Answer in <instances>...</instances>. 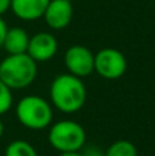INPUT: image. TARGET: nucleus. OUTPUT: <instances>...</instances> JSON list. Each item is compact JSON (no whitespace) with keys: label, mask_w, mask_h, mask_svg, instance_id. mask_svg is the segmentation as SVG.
Instances as JSON below:
<instances>
[{"label":"nucleus","mask_w":155,"mask_h":156,"mask_svg":"<svg viewBox=\"0 0 155 156\" xmlns=\"http://www.w3.org/2000/svg\"><path fill=\"white\" fill-rule=\"evenodd\" d=\"M51 105L63 114L78 112L87 101V86L82 78L70 73L59 74L49 85Z\"/></svg>","instance_id":"f257e3e1"},{"label":"nucleus","mask_w":155,"mask_h":156,"mask_svg":"<svg viewBox=\"0 0 155 156\" xmlns=\"http://www.w3.org/2000/svg\"><path fill=\"white\" fill-rule=\"evenodd\" d=\"M4 156H38L36 148L25 140H14L5 147Z\"/></svg>","instance_id":"f8f14e48"},{"label":"nucleus","mask_w":155,"mask_h":156,"mask_svg":"<svg viewBox=\"0 0 155 156\" xmlns=\"http://www.w3.org/2000/svg\"><path fill=\"white\" fill-rule=\"evenodd\" d=\"M37 77V62L27 54L8 55L0 62V80L13 90L25 89Z\"/></svg>","instance_id":"7ed1b4c3"},{"label":"nucleus","mask_w":155,"mask_h":156,"mask_svg":"<svg viewBox=\"0 0 155 156\" xmlns=\"http://www.w3.org/2000/svg\"><path fill=\"white\" fill-rule=\"evenodd\" d=\"M13 103H14L13 89L0 80V116L7 114L11 110Z\"/></svg>","instance_id":"ddd939ff"},{"label":"nucleus","mask_w":155,"mask_h":156,"mask_svg":"<svg viewBox=\"0 0 155 156\" xmlns=\"http://www.w3.org/2000/svg\"><path fill=\"white\" fill-rule=\"evenodd\" d=\"M63 63L67 73L78 78H85L93 73L95 54L85 45H71L66 49Z\"/></svg>","instance_id":"423d86ee"},{"label":"nucleus","mask_w":155,"mask_h":156,"mask_svg":"<svg viewBox=\"0 0 155 156\" xmlns=\"http://www.w3.org/2000/svg\"><path fill=\"white\" fill-rule=\"evenodd\" d=\"M7 23H5V21L0 16V48L3 47V43H4V37H5V33H7Z\"/></svg>","instance_id":"2eb2a0df"},{"label":"nucleus","mask_w":155,"mask_h":156,"mask_svg":"<svg viewBox=\"0 0 155 156\" xmlns=\"http://www.w3.org/2000/svg\"><path fill=\"white\" fill-rule=\"evenodd\" d=\"M58 52V40L52 33L38 32L29 38L26 54L34 62H48Z\"/></svg>","instance_id":"0eeeda50"},{"label":"nucleus","mask_w":155,"mask_h":156,"mask_svg":"<svg viewBox=\"0 0 155 156\" xmlns=\"http://www.w3.org/2000/svg\"><path fill=\"white\" fill-rule=\"evenodd\" d=\"M43 18L49 29H65L73 19V4L70 0H49Z\"/></svg>","instance_id":"6e6552de"},{"label":"nucleus","mask_w":155,"mask_h":156,"mask_svg":"<svg viewBox=\"0 0 155 156\" xmlns=\"http://www.w3.org/2000/svg\"><path fill=\"white\" fill-rule=\"evenodd\" d=\"M81 155L82 156H104V151H102L100 148L95 145H89L87 148H82L81 149Z\"/></svg>","instance_id":"4468645a"},{"label":"nucleus","mask_w":155,"mask_h":156,"mask_svg":"<svg viewBox=\"0 0 155 156\" xmlns=\"http://www.w3.org/2000/svg\"><path fill=\"white\" fill-rule=\"evenodd\" d=\"M128 60L115 48H103L95 54L93 71L104 80H118L126 73Z\"/></svg>","instance_id":"39448f33"},{"label":"nucleus","mask_w":155,"mask_h":156,"mask_svg":"<svg viewBox=\"0 0 155 156\" xmlns=\"http://www.w3.org/2000/svg\"><path fill=\"white\" fill-rule=\"evenodd\" d=\"M29 38V34L23 27H8L4 37V43H3V48L8 52V55L26 54Z\"/></svg>","instance_id":"9d476101"},{"label":"nucleus","mask_w":155,"mask_h":156,"mask_svg":"<svg viewBox=\"0 0 155 156\" xmlns=\"http://www.w3.org/2000/svg\"><path fill=\"white\" fill-rule=\"evenodd\" d=\"M104 156H137V148L129 140H117L107 147Z\"/></svg>","instance_id":"9b49d317"},{"label":"nucleus","mask_w":155,"mask_h":156,"mask_svg":"<svg viewBox=\"0 0 155 156\" xmlns=\"http://www.w3.org/2000/svg\"><path fill=\"white\" fill-rule=\"evenodd\" d=\"M48 143L59 154L78 152L85 147L87 133L78 122L62 119L51 123L48 127Z\"/></svg>","instance_id":"20e7f679"},{"label":"nucleus","mask_w":155,"mask_h":156,"mask_svg":"<svg viewBox=\"0 0 155 156\" xmlns=\"http://www.w3.org/2000/svg\"><path fill=\"white\" fill-rule=\"evenodd\" d=\"M3 133H4V125H3V121L0 119V138H2Z\"/></svg>","instance_id":"a211bd4d"},{"label":"nucleus","mask_w":155,"mask_h":156,"mask_svg":"<svg viewBox=\"0 0 155 156\" xmlns=\"http://www.w3.org/2000/svg\"><path fill=\"white\" fill-rule=\"evenodd\" d=\"M11 8V0H0V16Z\"/></svg>","instance_id":"dca6fc26"},{"label":"nucleus","mask_w":155,"mask_h":156,"mask_svg":"<svg viewBox=\"0 0 155 156\" xmlns=\"http://www.w3.org/2000/svg\"><path fill=\"white\" fill-rule=\"evenodd\" d=\"M49 0H11L14 15L22 21H37L43 18Z\"/></svg>","instance_id":"1a4fd4ad"},{"label":"nucleus","mask_w":155,"mask_h":156,"mask_svg":"<svg viewBox=\"0 0 155 156\" xmlns=\"http://www.w3.org/2000/svg\"><path fill=\"white\" fill-rule=\"evenodd\" d=\"M59 156H82V155L81 151H78V152H62V154H59Z\"/></svg>","instance_id":"f3484780"},{"label":"nucleus","mask_w":155,"mask_h":156,"mask_svg":"<svg viewBox=\"0 0 155 156\" xmlns=\"http://www.w3.org/2000/svg\"><path fill=\"white\" fill-rule=\"evenodd\" d=\"M15 116L29 130L48 129L54 119V110L49 101L37 94H27L19 99L15 105Z\"/></svg>","instance_id":"f03ea898"}]
</instances>
